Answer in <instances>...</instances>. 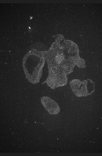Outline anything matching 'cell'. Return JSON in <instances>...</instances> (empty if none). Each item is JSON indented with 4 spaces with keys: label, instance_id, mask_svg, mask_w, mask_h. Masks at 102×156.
Masks as SVG:
<instances>
[{
    "label": "cell",
    "instance_id": "obj_1",
    "mask_svg": "<svg viewBox=\"0 0 102 156\" xmlns=\"http://www.w3.org/2000/svg\"><path fill=\"white\" fill-rule=\"evenodd\" d=\"M43 53L49 71L43 84L46 83L52 89L66 85L67 76L73 72L75 66L82 68L86 67L85 60L80 56L78 46L70 41L59 38L48 51Z\"/></svg>",
    "mask_w": 102,
    "mask_h": 156
},
{
    "label": "cell",
    "instance_id": "obj_2",
    "mask_svg": "<svg viewBox=\"0 0 102 156\" xmlns=\"http://www.w3.org/2000/svg\"><path fill=\"white\" fill-rule=\"evenodd\" d=\"M43 51L32 49L23 58L22 66L25 77L31 83H39L45 63Z\"/></svg>",
    "mask_w": 102,
    "mask_h": 156
},
{
    "label": "cell",
    "instance_id": "obj_3",
    "mask_svg": "<svg viewBox=\"0 0 102 156\" xmlns=\"http://www.w3.org/2000/svg\"><path fill=\"white\" fill-rule=\"evenodd\" d=\"M70 85L76 97H86L92 94L95 91V83L91 79L81 81L79 79L71 81Z\"/></svg>",
    "mask_w": 102,
    "mask_h": 156
},
{
    "label": "cell",
    "instance_id": "obj_4",
    "mask_svg": "<svg viewBox=\"0 0 102 156\" xmlns=\"http://www.w3.org/2000/svg\"><path fill=\"white\" fill-rule=\"evenodd\" d=\"M41 101L46 109L51 115L59 113L60 109L57 103L50 98L44 96L41 98Z\"/></svg>",
    "mask_w": 102,
    "mask_h": 156
}]
</instances>
